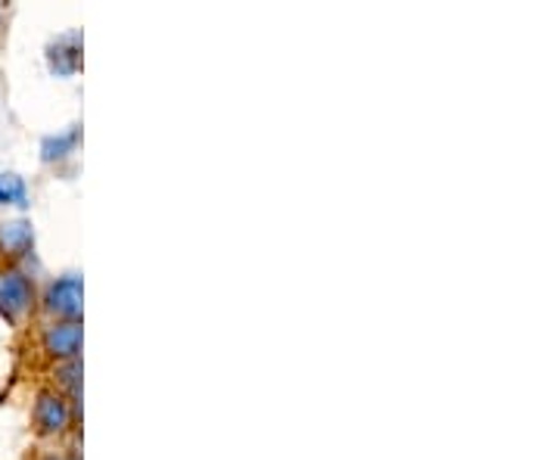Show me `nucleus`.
I'll return each instance as SVG.
<instances>
[{
    "label": "nucleus",
    "mask_w": 560,
    "mask_h": 460,
    "mask_svg": "<svg viewBox=\"0 0 560 460\" xmlns=\"http://www.w3.org/2000/svg\"><path fill=\"white\" fill-rule=\"evenodd\" d=\"M35 308V281L16 268H0V318L7 323H20Z\"/></svg>",
    "instance_id": "obj_1"
},
{
    "label": "nucleus",
    "mask_w": 560,
    "mask_h": 460,
    "mask_svg": "<svg viewBox=\"0 0 560 460\" xmlns=\"http://www.w3.org/2000/svg\"><path fill=\"white\" fill-rule=\"evenodd\" d=\"M32 421H35V429H38L40 436H60V433H66V426L72 423V408H69V401L62 399L60 392L44 389L35 399Z\"/></svg>",
    "instance_id": "obj_2"
},
{
    "label": "nucleus",
    "mask_w": 560,
    "mask_h": 460,
    "mask_svg": "<svg viewBox=\"0 0 560 460\" xmlns=\"http://www.w3.org/2000/svg\"><path fill=\"white\" fill-rule=\"evenodd\" d=\"M44 308L60 320L81 318V278L79 274H62L47 286L44 293Z\"/></svg>",
    "instance_id": "obj_3"
},
{
    "label": "nucleus",
    "mask_w": 560,
    "mask_h": 460,
    "mask_svg": "<svg viewBox=\"0 0 560 460\" xmlns=\"http://www.w3.org/2000/svg\"><path fill=\"white\" fill-rule=\"evenodd\" d=\"M40 345L57 361H75L81 349V323L79 320H57V323L44 327Z\"/></svg>",
    "instance_id": "obj_4"
},
{
    "label": "nucleus",
    "mask_w": 560,
    "mask_h": 460,
    "mask_svg": "<svg viewBox=\"0 0 560 460\" xmlns=\"http://www.w3.org/2000/svg\"><path fill=\"white\" fill-rule=\"evenodd\" d=\"M35 249V231H32V221L13 219L0 224V256L7 264H16L25 256H32Z\"/></svg>",
    "instance_id": "obj_5"
},
{
    "label": "nucleus",
    "mask_w": 560,
    "mask_h": 460,
    "mask_svg": "<svg viewBox=\"0 0 560 460\" xmlns=\"http://www.w3.org/2000/svg\"><path fill=\"white\" fill-rule=\"evenodd\" d=\"M47 60H50V72H54V75H62V79L75 75L81 66L79 35H66V38H60L57 44H50V47H47Z\"/></svg>",
    "instance_id": "obj_6"
},
{
    "label": "nucleus",
    "mask_w": 560,
    "mask_h": 460,
    "mask_svg": "<svg viewBox=\"0 0 560 460\" xmlns=\"http://www.w3.org/2000/svg\"><path fill=\"white\" fill-rule=\"evenodd\" d=\"M79 138H81L79 128H69V131H62V134H50V138H44V143H40V160L44 162L66 160L69 153H75Z\"/></svg>",
    "instance_id": "obj_7"
},
{
    "label": "nucleus",
    "mask_w": 560,
    "mask_h": 460,
    "mask_svg": "<svg viewBox=\"0 0 560 460\" xmlns=\"http://www.w3.org/2000/svg\"><path fill=\"white\" fill-rule=\"evenodd\" d=\"M0 205H16V209L28 205V187L20 175H13V172L0 175Z\"/></svg>",
    "instance_id": "obj_8"
},
{
    "label": "nucleus",
    "mask_w": 560,
    "mask_h": 460,
    "mask_svg": "<svg viewBox=\"0 0 560 460\" xmlns=\"http://www.w3.org/2000/svg\"><path fill=\"white\" fill-rule=\"evenodd\" d=\"M57 374H60V386L66 389V392H69V399L72 401L79 399V358L60 361Z\"/></svg>",
    "instance_id": "obj_9"
},
{
    "label": "nucleus",
    "mask_w": 560,
    "mask_h": 460,
    "mask_svg": "<svg viewBox=\"0 0 560 460\" xmlns=\"http://www.w3.org/2000/svg\"><path fill=\"white\" fill-rule=\"evenodd\" d=\"M47 460H57V458H47Z\"/></svg>",
    "instance_id": "obj_10"
}]
</instances>
